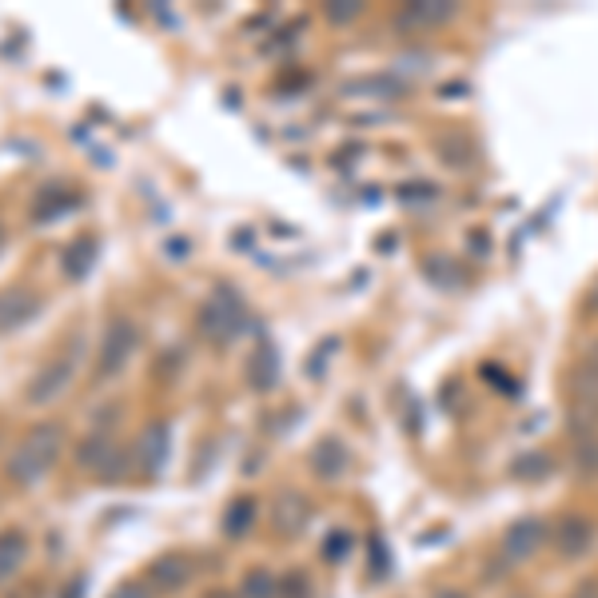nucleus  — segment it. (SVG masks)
Instances as JSON below:
<instances>
[{
	"label": "nucleus",
	"mask_w": 598,
	"mask_h": 598,
	"mask_svg": "<svg viewBox=\"0 0 598 598\" xmlns=\"http://www.w3.org/2000/svg\"><path fill=\"white\" fill-rule=\"evenodd\" d=\"M60 451H65V427H60V423H36L33 432L12 447L9 467H4V471H9V483H16V487H36L56 467Z\"/></svg>",
	"instance_id": "nucleus-1"
},
{
	"label": "nucleus",
	"mask_w": 598,
	"mask_h": 598,
	"mask_svg": "<svg viewBox=\"0 0 598 598\" xmlns=\"http://www.w3.org/2000/svg\"><path fill=\"white\" fill-rule=\"evenodd\" d=\"M244 323H248L244 303H240V296L232 288H220L199 308V332L208 335V340H216V344H232L235 335L244 332Z\"/></svg>",
	"instance_id": "nucleus-2"
},
{
	"label": "nucleus",
	"mask_w": 598,
	"mask_h": 598,
	"mask_svg": "<svg viewBox=\"0 0 598 598\" xmlns=\"http://www.w3.org/2000/svg\"><path fill=\"white\" fill-rule=\"evenodd\" d=\"M136 344H140V327L133 320H112L104 340H100V359H96V376L112 379L120 376L128 359L136 355Z\"/></svg>",
	"instance_id": "nucleus-3"
},
{
	"label": "nucleus",
	"mask_w": 598,
	"mask_h": 598,
	"mask_svg": "<svg viewBox=\"0 0 598 598\" xmlns=\"http://www.w3.org/2000/svg\"><path fill=\"white\" fill-rule=\"evenodd\" d=\"M72 376H77V355H53V359H45V364L33 371L28 388H24V399H28L33 407H45V403L65 395Z\"/></svg>",
	"instance_id": "nucleus-4"
},
{
	"label": "nucleus",
	"mask_w": 598,
	"mask_h": 598,
	"mask_svg": "<svg viewBox=\"0 0 598 598\" xmlns=\"http://www.w3.org/2000/svg\"><path fill=\"white\" fill-rule=\"evenodd\" d=\"M547 547V519L543 515H522L503 531V559L507 563H527Z\"/></svg>",
	"instance_id": "nucleus-5"
},
{
	"label": "nucleus",
	"mask_w": 598,
	"mask_h": 598,
	"mask_svg": "<svg viewBox=\"0 0 598 598\" xmlns=\"http://www.w3.org/2000/svg\"><path fill=\"white\" fill-rule=\"evenodd\" d=\"M45 311V299L33 288H4L0 291V335L21 332Z\"/></svg>",
	"instance_id": "nucleus-6"
},
{
	"label": "nucleus",
	"mask_w": 598,
	"mask_h": 598,
	"mask_svg": "<svg viewBox=\"0 0 598 598\" xmlns=\"http://www.w3.org/2000/svg\"><path fill=\"white\" fill-rule=\"evenodd\" d=\"M168 451H172V427H168L164 419L148 423L145 432H140V444H136V451H133L140 475H148V479L160 475L168 463Z\"/></svg>",
	"instance_id": "nucleus-7"
},
{
	"label": "nucleus",
	"mask_w": 598,
	"mask_h": 598,
	"mask_svg": "<svg viewBox=\"0 0 598 598\" xmlns=\"http://www.w3.org/2000/svg\"><path fill=\"white\" fill-rule=\"evenodd\" d=\"M571 403H575L578 419L595 427L598 423V355L583 359V364L571 371Z\"/></svg>",
	"instance_id": "nucleus-8"
},
{
	"label": "nucleus",
	"mask_w": 598,
	"mask_h": 598,
	"mask_svg": "<svg viewBox=\"0 0 598 598\" xmlns=\"http://www.w3.org/2000/svg\"><path fill=\"white\" fill-rule=\"evenodd\" d=\"M192 571H196V566H192V559L184 551H164L148 566V587L160 590V595L184 590V583H192Z\"/></svg>",
	"instance_id": "nucleus-9"
},
{
	"label": "nucleus",
	"mask_w": 598,
	"mask_h": 598,
	"mask_svg": "<svg viewBox=\"0 0 598 598\" xmlns=\"http://www.w3.org/2000/svg\"><path fill=\"white\" fill-rule=\"evenodd\" d=\"M311 519V503L308 495H299V491H284V495L276 498V507H272V527H276V534H284V539H296L303 527H308Z\"/></svg>",
	"instance_id": "nucleus-10"
},
{
	"label": "nucleus",
	"mask_w": 598,
	"mask_h": 598,
	"mask_svg": "<svg viewBox=\"0 0 598 598\" xmlns=\"http://www.w3.org/2000/svg\"><path fill=\"white\" fill-rule=\"evenodd\" d=\"M554 547H559L563 559H583V554H590V547H595V522L583 519V515H566V519L559 522V531H554Z\"/></svg>",
	"instance_id": "nucleus-11"
},
{
	"label": "nucleus",
	"mask_w": 598,
	"mask_h": 598,
	"mask_svg": "<svg viewBox=\"0 0 598 598\" xmlns=\"http://www.w3.org/2000/svg\"><path fill=\"white\" fill-rule=\"evenodd\" d=\"M455 16V4H439V0H415L407 9L399 12L395 24L403 28H439Z\"/></svg>",
	"instance_id": "nucleus-12"
},
{
	"label": "nucleus",
	"mask_w": 598,
	"mask_h": 598,
	"mask_svg": "<svg viewBox=\"0 0 598 598\" xmlns=\"http://www.w3.org/2000/svg\"><path fill=\"white\" fill-rule=\"evenodd\" d=\"M248 383L255 391H272L279 383V355L272 344H260L248 355Z\"/></svg>",
	"instance_id": "nucleus-13"
},
{
	"label": "nucleus",
	"mask_w": 598,
	"mask_h": 598,
	"mask_svg": "<svg viewBox=\"0 0 598 598\" xmlns=\"http://www.w3.org/2000/svg\"><path fill=\"white\" fill-rule=\"evenodd\" d=\"M311 471L323 479V483H332L347 471V447L340 439H320L315 451H311Z\"/></svg>",
	"instance_id": "nucleus-14"
},
{
	"label": "nucleus",
	"mask_w": 598,
	"mask_h": 598,
	"mask_svg": "<svg viewBox=\"0 0 598 598\" xmlns=\"http://www.w3.org/2000/svg\"><path fill=\"white\" fill-rule=\"evenodd\" d=\"M92 264H96V240H92V235H77V240L60 252V272H65L68 279H89Z\"/></svg>",
	"instance_id": "nucleus-15"
},
{
	"label": "nucleus",
	"mask_w": 598,
	"mask_h": 598,
	"mask_svg": "<svg viewBox=\"0 0 598 598\" xmlns=\"http://www.w3.org/2000/svg\"><path fill=\"white\" fill-rule=\"evenodd\" d=\"M24 554H28V534L16 531V527L0 531V587L24 566Z\"/></svg>",
	"instance_id": "nucleus-16"
},
{
	"label": "nucleus",
	"mask_w": 598,
	"mask_h": 598,
	"mask_svg": "<svg viewBox=\"0 0 598 598\" xmlns=\"http://www.w3.org/2000/svg\"><path fill=\"white\" fill-rule=\"evenodd\" d=\"M80 199L72 196V192H65V188H45L41 196L33 199V223H48V220H56V216H65V211H72L77 208Z\"/></svg>",
	"instance_id": "nucleus-17"
},
{
	"label": "nucleus",
	"mask_w": 598,
	"mask_h": 598,
	"mask_svg": "<svg viewBox=\"0 0 598 598\" xmlns=\"http://www.w3.org/2000/svg\"><path fill=\"white\" fill-rule=\"evenodd\" d=\"M112 455H116V444L108 439V432H92L84 444H80V451H77V463L80 467H89V471H104V463H108Z\"/></svg>",
	"instance_id": "nucleus-18"
},
{
	"label": "nucleus",
	"mask_w": 598,
	"mask_h": 598,
	"mask_svg": "<svg viewBox=\"0 0 598 598\" xmlns=\"http://www.w3.org/2000/svg\"><path fill=\"white\" fill-rule=\"evenodd\" d=\"M252 522H255V503L252 498H235L232 507H228V515H223V534H228V539H240Z\"/></svg>",
	"instance_id": "nucleus-19"
},
{
	"label": "nucleus",
	"mask_w": 598,
	"mask_h": 598,
	"mask_svg": "<svg viewBox=\"0 0 598 598\" xmlns=\"http://www.w3.org/2000/svg\"><path fill=\"white\" fill-rule=\"evenodd\" d=\"M240 598H279V578L272 571H248L240 583Z\"/></svg>",
	"instance_id": "nucleus-20"
},
{
	"label": "nucleus",
	"mask_w": 598,
	"mask_h": 598,
	"mask_svg": "<svg viewBox=\"0 0 598 598\" xmlns=\"http://www.w3.org/2000/svg\"><path fill=\"white\" fill-rule=\"evenodd\" d=\"M435 152L444 156L451 168H467V164H471V140H467V136H459V133L444 136V140L435 145Z\"/></svg>",
	"instance_id": "nucleus-21"
},
{
	"label": "nucleus",
	"mask_w": 598,
	"mask_h": 598,
	"mask_svg": "<svg viewBox=\"0 0 598 598\" xmlns=\"http://www.w3.org/2000/svg\"><path fill=\"white\" fill-rule=\"evenodd\" d=\"M352 531H332L327 539H323V559L327 563H344L347 554H352Z\"/></svg>",
	"instance_id": "nucleus-22"
},
{
	"label": "nucleus",
	"mask_w": 598,
	"mask_h": 598,
	"mask_svg": "<svg viewBox=\"0 0 598 598\" xmlns=\"http://www.w3.org/2000/svg\"><path fill=\"white\" fill-rule=\"evenodd\" d=\"M279 598H311V587L303 575H288L279 578Z\"/></svg>",
	"instance_id": "nucleus-23"
},
{
	"label": "nucleus",
	"mask_w": 598,
	"mask_h": 598,
	"mask_svg": "<svg viewBox=\"0 0 598 598\" xmlns=\"http://www.w3.org/2000/svg\"><path fill=\"white\" fill-rule=\"evenodd\" d=\"M108 598H156V590L148 587V583H140V578H128V583H120Z\"/></svg>",
	"instance_id": "nucleus-24"
},
{
	"label": "nucleus",
	"mask_w": 598,
	"mask_h": 598,
	"mask_svg": "<svg viewBox=\"0 0 598 598\" xmlns=\"http://www.w3.org/2000/svg\"><path fill=\"white\" fill-rule=\"evenodd\" d=\"M527 471H531V475H547V471H551V459H547V455H527V459L515 463V475H527Z\"/></svg>",
	"instance_id": "nucleus-25"
},
{
	"label": "nucleus",
	"mask_w": 598,
	"mask_h": 598,
	"mask_svg": "<svg viewBox=\"0 0 598 598\" xmlns=\"http://www.w3.org/2000/svg\"><path fill=\"white\" fill-rule=\"evenodd\" d=\"M335 347H340L335 340H323V347L315 352V359H308V376H315V379L323 376V367L332 364V352H335Z\"/></svg>",
	"instance_id": "nucleus-26"
},
{
	"label": "nucleus",
	"mask_w": 598,
	"mask_h": 598,
	"mask_svg": "<svg viewBox=\"0 0 598 598\" xmlns=\"http://www.w3.org/2000/svg\"><path fill=\"white\" fill-rule=\"evenodd\" d=\"M364 12V4H327V21L332 24H352Z\"/></svg>",
	"instance_id": "nucleus-27"
},
{
	"label": "nucleus",
	"mask_w": 598,
	"mask_h": 598,
	"mask_svg": "<svg viewBox=\"0 0 598 598\" xmlns=\"http://www.w3.org/2000/svg\"><path fill=\"white\" fill-rule=\"evenodd\" d=\"M432 598H471L467 590H459V587H444V590H435Z\"/></svg>",
	"instance_id": "nucleus-28"
},
{
	"label": "nucleus",
	"mask_w": 598,
	"mask_h": 598,
	"mask_svg": "<svg viewBox=\"0 0 598 598\" xmlns=\"http://www.w3.org/2000/svg\"><path fill=\"white\" fill-rule=\"evenodd\" d=\"M80 590H84V575H77V578H72V587L65 590V598H80Z\"/></svg>",
	"instance_id": "nucleus-29"
},
{
	"label": "nucleus",
	"mask_w": 598,
	"mask_h": 598,
	"mask_svg": "<svg viewBox=\"0 0 598 598\" xmlns=\"http://www.w3.org/2000/svg\"><path fill=\"white\" fill-rule=\"evenodd\" d=\"M575 598H598V583H587V587H578Z\"/></svg>",
	"instance_id": "nucleus-30"
},
{
	"label": "nucleus",
	"mask_w": 598,
	"mask_h": 598,
	"mask_svg": "<svg viewBox=\"0 0 598 598\" xmlns=\"http://www.w3.org/2000/svg\"><path fill=\"white\" fill-rule=\"evenodd\" d=\"M168 252H176V255H188V240H172V244H168Z\"/></svg>",
	"instance_id": "nucleus-31"
},
{
	"label": "nucleus",
	"mask_w": 598,
	"mask_h": 598,
	"mask_svg": "<svg viewBox=\"0 0 598 598\" xmlns=\"http://www.w3.org/2000/svg\"><path fill=\"white\" fill-rule=\"evenodd\" d=\"M204 598H232L228 590H211V595H204Z\"/></svg>",
	"instance_id": "nucleus-32"
},
{
	"label": "nucleus",
	"mask_w": 598,
	"mask_h": 598,
	"mask_svg": "<svg viewBox=\"0 0 598 598\" xmlns=\"http://www.w3.org/2000/svg\"><path fill=\"white\" fill-rule=\"evenodd\" d=\"M0 248H4V228H0Z\"/></svg>",
	"instance_id": "nucleus-33"
},
{
	"label": "nucleus",
	"mask_w": 598,
	"mask_h": 598,
	"mask_svg": "<svg viewBox=\"0 0 598 598\" xmlns=\"http://www.w3.org/2000/svg\"><path fill=\"white\" fill-rule=\"evenodd\" d=\"M510 598H527V595H510Z\"/></svg>",
	"instance_id": "nucleus-34"
}]
</instances>
